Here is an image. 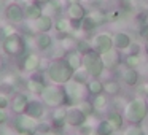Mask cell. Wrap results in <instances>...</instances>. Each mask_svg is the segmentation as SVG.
Here are the masks:
<instances>
[{
    "mask_svg": "<svg viewBox=\"0 0 148 135\" xmlns=\"http://www.w3.org/2000/svg\"><path fill=\"white\" fill-rule=\"evenodd\" d=\"M45 135H59V132H54V130H49L48 134H45Z\"/></svg>",
    "mask_w": 148,
    "mask_h": 135,
    "instance_id": "49",
    "label": "cell"
},
{
    "mask_svg": "<svg viewBox=\"0 0 148 135\" xmlns=\"http://www.w3.org/2000/svg\"><path fill=\"white\" fill-rule=\"evenodd\" d=\"M67 14H69V19H72V21H81L88 14V11L83 3L77 2V3H69Z\"/></svg>",
    "mask_w": 148,
    "mask_h": 135,
    "instance_id": "17",
    "label": "cell"
},
{
    "mask_svg": "<svg viewBox=\"0 0 148 135\" xmlns=\"http://www.w3.org/2000/svg\"><path fill=\"white\" fill-rule=\"evenodd\" d=\"M3 51L8 56H14V57H23L26 56V40L21 38L18 33L10 37H5L3 45H2Z\"/></svg>",
    "mask_w": 148,
    "mask_h": 135,
    "instance_id": "5",
    "label": "cell"
},
{
    "mask_svg": "<svg viewBox=\"0 0 148 135\" xmlns=\"http://www.w3.org/2000/svg\"><path fill=\"white\" fill-rule=\"evenodd\" d=\"M37 119L27 116L26 113L23 115H18L16 121H14V129L16 130H30V132H35L37 130Z\"/></svg>",
    "mask_w": 148,
    "mask_h": 135,
    "instance_id": "11",
    "label": "cell"
},
{
    "mask_svg": "<svg viewBox=\"0 0 148 135\" xmlns=\"http://www.w3.org/2000/svg\"><path fill=\"white\" fill-rule=\"evenodd\" d=\"M75 49L83 56V54H86V52H89L91 49H92V46H91V42H86V40H78L77 48H75Z\"/></svg>",
    "mask_w": 148,
    "mask_h": 135,
    "instance_id": "36",
    "label": "cell"
},
{
    "mask_svg": "<svg viewBox=\"0 0 148 135\" xmlns=\"http://www.w3.org/2000/svg\"><path fill=\"white\" fill-rule=\"evenodd\" d=\"M138 35L142 37V38H145V40H148V22L147 24H142L140 26V29H138Z\"/></svg>",
    "mask_w": 148,
    "mask_h": 135,
    "instance_id": "42",
    "label": "cell"
},
{
    "mask_svg": "<svg viewBox=\"0 0 148 135\" xmlns=\"http://www.w3.org/2000/svg\"><path fill=\"white\" fill-rule=\"evenodd\" d=\"M73 72L75 70L65 62V59H56L49 64L46 75L54 84H65L73 78Z\"/></svg>",
    "mask_w": 148,
    "mask_h": 135,
    "instance_id": "1",
    "label": "cell"
},
{
    "mask_svg": "<svg viewBox=\"0 0 148 135\" xmlns=\"http://www.w3.org/2000/svg\"><path fill=\"white\" fill-rule=\"evenodd\" d=\"M86 89H88V92L92 94V95L102 94L103 92V83L99 80V78H91V80H88V83H86Z\"/></svg>",
    "mask_w": 148,
    "mask_h": 135,
    "instance_id": "27",
    "label": "cell"
},
{
    "mask_svg": "<svg viewBox=\"0 0 148 135\" xmlns=\"http://www.w3.org/2000/svg\"><path fill=\"white\" fill-rule=\"evenodd\" d=\"M88 116L81 111L78 106H72L67 110V118H65V124L70 127H81L83 124H86Z\"/></svg>",
    "mask_w": 148,
    "mask_h": 135,
    "instance_id": "9",
    "label": "cell"
},
{
    "mask_svg": "<svg viewBox=\"0 0 148 135\" xmlns=\"http://www.w3.org/2000/svg\"><path fill=\"white\" fill-rule=\"evenodd\" d=\"M53 27H54L53 18L48 16V14H45V13H43L38 19L32 21V32H37V33H48Z\"/></svg>",
    "mask_w": 148,
    "mask_h": 135,
    "instance_id": "10",
    "label": "cell"
},
{
    "mask_svg": "<svg viewBox=\"0 0 148 135\" xmlns=\"http://www.w3.org/2000/svg\"><path fill=\"white\" fill-rule=\"evenodd\" d=\"M78 40H75L73 35H69V33H64V38H61V48H64L65 51H72V49L77 48Z\"/></svg>",
    "mask_w": 148,
    "mask_h": 135,
    "instance_id": "30",
    "label": "cell"
},
{
    "mask_svg": "<svg viewBox=\"0 0 148 135\" xmlns=\"http://www.w3.org/2000/svg\"><path fill=\"white\" fill-rule=\"evenodd\" d=\"M5 14H7L8 21L11 24H19L24 21V10L19 7L18 3H10L7 8H5Z\"/></svg>",
    "mask_w": 148,
    "mask_h": 135,
    "instance_id": "15",
    "label": "cell"
},
{
    "mask_svg": "<svg viewBox=\"0 0 148 135\" xmlns=\"http://www.w3.org/2000/svg\"><path fill=\"white\" fill-rule=\"evenodd\" d=\"M145 52H147V56H148V40H147V46H145Z\"/></svg>",
    "mask_w": 148,
    "mask_h": 135,
    "instance_id": "51",
    "label": "cell"
},
{
    "mask_svg": "<svg viewBox=\"0 0 148 135\" xmlns=\"http://www.w3.org/2000/svg\"><path fill=\"white\" fill-rule=\"evenodd\" d=\"M148 116V103L142 97L131 99L124 106V118L131 124H140Z\"/></svg>",
    "mask_w": 148,
    "mask_h": 135,
    "instance_id": "2",
    "label": "cell"
},
{
    "mask_svg": "<svg viewBox=\"0 0 148 135\" xmlns=\"http://www.w3.org/2000/svg\"><path fill=\"white\" fill-rule=\"evenodd\" d=\"M119 16H121V10H113L110 13H107V19L108 21H116Z\"/></svg>",
    "mask_w": 148,
    "mask_h": 135,
    "instance_id": "41",
    "label": "cell"
},
{
    "mask_svg": "<svg viewBox=\"0 0 148 135\" xmlns=\"http://www.w3.org/2000/svg\"><path fill=\"white\" fill-rule=\"evenodd\" d=\"M113 48L119 52H124L129 49V46L132 45V38L126 32H116L113 33Z\"/></svg>",
    "mask_w": 148,
    "mask_h": 135,
    "instance_id": "12",
    "label": "cell"
},
{
    "mask_svg": "<svg viewBox=\"0 0 148 135\" xmlns=\"http://www.w3.org/2000/svg\"><path fill=\"white\" fill-rule=\"evenodd\" d=\"M42 14H43V8H42L40 3H30V5H27L26 10H24V16H26L29 21L38 19Z\"/></svg>",
    "mask_w": 148,
    "mask_h": 135,
    "instance_id": "22",
    "label": "cell"
},
{
    "mask_svg": "<svg viewBox=\"0 0 148 135\" xmlns=\"http://www.w3.org/2000/svg\"><path fill=\"white\" fill-rule=\"evenodd\" d=\"M88 76H89V73L86 72V68H84V67H80L78 70L73 72V78H72V80L77 81V83L86 84V83H88Z\"/></svg>",
    "mask_w": 148,
    "mask_h": 135,
    "instance_id": "35",
    "label": "cell"
},
{
    "mask_svg": "<svg viewBox=\"0 0 148 135\" xmlns=\"http://www.w3.org/2000/svg\"><path fill=\"white\" fill-rule=\"evenodd\" d=\"M24 113H26L27 116H30V118H34V119H40L45 115V105H43L42 102H38V100H29Z\"/></svg>",
    "mask_w": 148,
    "mask_h": 135,
    "instance_id": "16",
    "label": "cell"
},
{
    "mask_svg": "<svg viewBox=\"0 0 148 135\" xmlns=\"http://www.w3.org/2000/svg\"><path fill=\"white\" fill-rule=\"evenodd\" d=\"M10 106V100H8V97L5 95H0V108H8Z\"/></svg>",
    "mask_w": 148,
    "mask_h": 135,
    "instance_id": "44",
    "label": "cell"
},
{
    "mask_svg": "<svg viewBox=\"0 0 148 135\" xmlns=\"http://www.w3.org/2000/svg\"><path fill=\"white\" fill-rule=\"evenodd\" d=\"M112 2H123V0H112Z\"/></svg>",
    "mask_w": 148,
    "mask_h": 135,
    "instance_id": "52",
    "label": "cell"
},
{
    "mask_svg": "<svg viewBox=\"0 0 148 135\" xmlns=\"http://www.w3.org/2000/svg\"><path fill=\"white\" fill-rule=\"evenodd\" d=\"M40 95H42L45 105L51 106V108H58V106L69 105L67 94H65L64 87H61V86H46Z\"/></svg>",
    "mask_w": 148,
    "mask_h": 135,
    "instance_id": "3",
    "label": "cell"
},
{
    "mask_svg": "<svg viewBox=\"0 0 148 135\" xmlns=\"http://www.w3.org/2000/svg\"><path fill=\"white\" fill-rule=\"evenodd\" d=\"M83 67L86 68V72L89 73L91 78H99L103 73V70H105V65L102 62V56L99 52H96L94 49L83 54Z\"/></svg>",
    "mask_w": 148,
    "mask_h": 135,
    "instance_id": "4",
    "label": "cell"
},
{
    "mask_svg": "<svg viewBox=\"0 0 148 135\" xmlns=\"http://www.w3.org/2000/svg\"><path fill=\"white\" fill-rule=\"evenodd\" d=\"M64 91L67 94V99H69V105H73V103H78L80 100H83L86 97V87L84 84L77 83V81L70 80L69 83L64 84Z\"/></svg>",
    "mask_w": 148,
    "mask_h": 135,
    "instance_id": "7",
    "label": "cell"
},
{
    "mask_svg": "<svg viewBox=\"0 0 148 135\" xmlns=\"http://www.w3.org/2000/svg\"><path fill=\"white\" fill-rule=\"evenodd\" d=\"M3 13V3H0V14Z\"/></svg>",
    "mask_w": 148,
    "mask_h": 135,
    "instance_id": "50",
    "label": "cell"
},
{
    "mask_svg": "<svg viewBox=\"0 0 148 135\" xmlns=\"http://www.w3.org/2000/svg\"><path fill=\"white\" fill-rule=\"evenodd\" d=\"M118 54H119V51H116L115 48H113L112 51L102 54V62H103V65H105V68H113L115 65H118V62H119Z\"/></svg>",
    "mask_w": 148,
    "mask_h": 135,
    "instance_id": "25",
    "label": "cell"
},
{
    "mask_svg": "<svg viewBox=\"0 0 148 135\" xmlns=\"http://www.w3.org/2000/svg\"><path fill=\"white\" fill-rule=\"evenodd\" d=\"M77 106H78V108H80L81 111L84 113V115L88 116V118H89V116H92V115H94V111H96V110H94L92 102H91V100H88V99L80 100V102L77 103Z\"/></svg>",
    "mask_w": 148,
    "mask_h": 135,
    "instance_id": "33",
    "label": "cell"
},
{
    "mask_svg": "<svg viewBox=\"0 0 148 135\" xmlns=\"http://www.w3.org/2000/svg\"><path fill=\"white\" fill-rule=\"evenodd\" d=\"M35 46L42 51H48L49 48H53V38L48 33H38L35 37Z\"/></svg>",
    "mask_w": 148,
    "mask_h": 135,
    "instance_id": "24",
    "label": "cell"
},
{
    "mask_svg": "<svg viewBox=\"0 0 148 135\" xmlns=\"http://www.w3.org/2000/svg\"><path fill=\"white\" fill-rule=\"evenodd\" d=\"M147 68H148V64H147Z\"/></svg>",
    "mask_w": 148,
    "mask_h": 135,
    "instance_id": "55",
    "label": "cell"
},
{
    "mask_svg": "<svg viewBox=\"0 0 148 135\" xmlns=\"http://www.w3.org/2000/svg\"><path fill=\"white\" fill-rule=\"evenodd\" d=\"M48 2H51V0H35V3H40V5H46Z\"/></svg>",
    "mask_w": 148,
    "mask_h": 135,
    "instance_id": "48",
    "label": "cell"
},
{
    "mask_svg": "<svg viewBox=\"0 0 148 135\" xmlns=\"http://www.w3.org/2000/svg\"><path fill=\"white\" fill-rule=\"evenodd\" d=\"M103 92L107 95H118L121 92V86H119V83L116 80H107L103 83Z\"/></svg>",
    "mask_w": 148,
    "mask_h": 135,
    "instance_id": "29",
    "label": "cell"
},
{
    "mask_svg": "<svg viewBox=\"0 0 148 135\" xmlns=\"http://www.w3.org/2000/svg\"><path fill=\"white\" fill-rule=\"evenodd\" d=\"M123 81H124V84H127L129 87H135L138 83V72L137 68H126L124 72H123Z\"/></svg>",
    "mask_w": 148,
    "mask_h": 135,
    "instance_id": "20",
    "label": "cell"
},
{
    "mask_svg": "<svg viewBox=\"0 0 148 135\" xmlns=\"http://www.w3.org/2000/svg\"><path fill=\"white\" fill-rule=\"evenodd\" d=\"M3 2H5V0H0V3H3Z\"/></svg>",
    "mask_w": 148,
    "mask_h": 135,
    "instance_id": "53",
    "label": "cell"
},
{
    "mask_svg": "<svg viewBox=\"0 0 148 135\" xmlns=\"http://www.w3.org/2000/svg\"><path fill=\"white\" fill-rule=\"evenodd\" d=\"M100 0H80V3H83L84 7H94V5H97Z\"/></svg>",
    "mask_w": 148,
    "mask_h": 135,
    "instance_id": "45",
    "label": "cell"
},
{
    "mask_svg": "<svg viewBox=\"0 0 148 135\" xmlns=\"http://www.w3.org/2000/svg\"><path fill=\"white\" fill-rule=\"evenodd\" d=\"M27 102H29V99H27L26 94H16L13 97V102H11V108H13V111L16 115H23L26 111Z\"/></svg>",
    "mask_w": 148,
    "mask_h": 135,
    "instance_id": "19",
    "label": "cell"
},
{
    "mask_svg": "<svg viewBox=\"0 0 148 135\" xmlns=\"http://www.w3.org/2000/svg\"><path fill=\"white\" fill-rule=\"evenodd\" d=\"M26 87L29 92L32 94H42L43 89L46 87V84L43 83V80H40L38 76L37 78H29V80L26 81Z\"/></svg>",
    "mask_w": 148,
    "mask_h": 135,
    "instance_id": "23",
    "label": "cell"
},
{
    "mask_svg": "<svg viewBox=\"0 0 148 135\" xmlns=\"http://www.w3.org/2000/svg\"><path fill=\"white\" fill-rule=\"evenodd\" d=\"M7 121H8V115H7V111H5L3 108H0V125L7 124Z\"/></svg>",
    "mask_w": 148,
    "mask_h": 135,
    "instance_id": "43",
    "label": "cell"
},
{
    "mask_svg": "<svg viewBox=\"0 0 148 135\" xmlns=\"http://www.w3.org/2000/svg\"><path fill=\"white\" fill-rule=\"evenodd\" d=\"M107 121L110 122V125H112L113 130L118 132V130H121L123 124H124V116H123L119 111H110L108 116H107Z\"/></svg>",
    "mask_w": 148,
    "mask_h": 135,
    "instance_id": "21",
    "label": "cell"
},
{
    "mask_svg": "<svg viewBox=\"0 0 148 135\" xmlns=\"http://www.w3.org/2000/svg\"><path fill=\"white\" fill-rule=\"evenodd\" d=\"M138 8L140 11H148V0H138Z\"/></svg>",
    "mask_w": 148,
    "mask_h": 135,
    "instance_id": "46",
    "label": "cell"
},
{
    "mask_svg": "<svg viewBox=\"0 0 148 135\" xmlns=\"http://www.w3.org/2000/svg\"><path fill=\"white\" fill-rule=\"evenodd\" d=\"M107 21L108 19H107L105 11H100V10L91 11V13H88L86 16L80 21V30H83V32H91V30L103 26Z\"/></svg>",
    "mask_w": 148,
    "mask_h": 135,
    "instance_id": "6",
    "label": "cell"
},
{
    "mask_svg": "<svg viewBox=\"0 0 148 135\" xmlns=\"http://www.w3.org/2000/svg\"><path fill=\"white\" fill-rule=\"evenodd\" d=\"M96 132H97V135H113L115 134V130L112 129V125H110V122L107 119L99 121V124L96 125Z\"/></svg>",
    "mask_w": 148,
    "mask_h": 135,
    "instance_id": "31",
    "label": "cell"
},
{
    "mask_svg": "<svg viewBox=\"0 0 148 135\" xmlns=\"http://www.w3.org/2000/svg\"><path fill=\"white\" fill-rule=\"evenodd\" d=\"M23 62H21V68H23L24 72H30V73H34V72H37L40 68V64H42V61H40V57L37 54H34V52H29V54L23 56Z\"/></svg>",
    "mask_w": 148,
    "mask_h": 135,
    "instance_id": "14",
    "label": "cell"
},
{
    "mask_svg": "<svg viewBox=\"0 0 148 135\" xmlns=\"http://www.w3.org/2000/svg\"><path fill=\"white\" fill-rule=\"evenodd\" d=\"M14 2H19V0H14Z\"/></svg>",
    "mask_w": 148,
    "mask_h": 135,
    "instance_id": "54",
    "label": "cell"
},
{
    "mask_svg": "<svg viewBox=\"0 0 148 135\" xmlns=\"http://www.w3.org/2000/svg\"><path fill=\"white\" fill-rule=\"evenodd\" d=\"M65 118H67V108L65 106H58V108L53 111L51 116V127L56 132H59L61 129H64L65 125Z\"/></svg>",
    "mask_w": 148,
    "mask_h": 135,
    "instance_id": "13",
    "label": "cell"
},
{
    "mask_svg": "<svg viewBox=\"0 0 148 135\" xmlns=\"http://www.w3.org/2000/svg\"><path fill=\"white\" fill-rule=\"evenodd\" d=\"M16 92V84L14 83H8V81H2L0 83V95L10 97Z\"/></svg>",
    "mask_w": 148,
    "mask_h": 135,
    "instance_id": "34",
    "label": "cell"
},
{
    "mask_svg": "<svg viewBox=\"0 0 148 135\" xmlns=\"http://www.w3.org/2000/svg\"><path fill=\"white\" fill-rule=\"evenodd\" d=\"M35 132H30V130H18V135H34Z\"/></svg>",
    "mask_w": 148,
    "mask_h": 135,
    "instance_id": "47",
    "label": "cell"
},
{
    "mask_svg": "<svg viewBox=\"0 0 148 135\" xmlns=\"http://www.w3.org/2000/svg\"><path fill=\"white\" fill-rule=\"evenodd\" d=\"M46 7L49 8L51 14H58L59 11H61L62 5H61V0H51V2H48V3H46Z\"/></svg>",
    "mask_w": 148,
    "mask_h": 135,
    "instance_id": "38",
    "label": "cell"
},
{
    "mask_svg": "<svg viewBox=\"0 0 148 135\" xmlns=\"http://www.w3.org/2000/svg\"><path fill=\"white\" fill-rule=\"evenodd\" d=\"M123 135H145V130L138 124H131L124 130V134H123Z\"/></svg>",
    "mask_w": 148,
    "mask_h": 135,
    "instance_id": "37",
    "label": "cell"
},
{
    "mask_svg": "<svg viewBox=\"0 0 148 135\" xmlns=\"http://www.w3.org/2000/svg\"><path fill=\"white\" fill-rule=\"evenodd\" d=\"M91 102H92L94 110H96V111H103V110L107 108V105H108V97H107L105 92H102V94L94 95Z\"/></svg>",
    "mask_w": 148,
    "mask_h": 135,
    "instance_id": "28",
    "label": "cell"
},
{
    "mask_svg": "<svg viewBox=\"0 0 148 135\" xmlns=\"http://www.w3.org/2000/svg\"><path fill=\"white\" fill-rule=\"evenodd\" d=\"M54 29L59 33H70L73 32V26H72V19L69 18H59L54 24Z\"/></svg>",
    "mask_w": 148,
    "mask_h": 135,
    "instance_id": "26",
    "label": "cell"
},
{
    "mask_svg": "<svg viewBox=\"0 0 148 135\" xmlns=\"http://www.w3.org/2000/svg\"><path fill=\"white\" fill-rule=\"evenodd\" d=\"M2 32H3L5 37H10V35H14V33H16V29L13 27V24H8V26L2 27Z\"/></svg>",
    "mask_w": 148,
    "mask_h": 135,
    "instance_id": "40",
    "label": "cell"
},
{
    "mask_svg": "<svg viewBox=\"0 0 148 135\" xmlns=\"http://www.w3.org/2000/svg\"><path fill=\"white\" fill-rule=\"evenodd\" d=\"M123 62H124L126 68H137L142 64V56L140 54H127Z\"/></svg>",
    "mask_w": 148,
    "mask_h": 135,
    "instance_id": "32",
    "label": "cell"
},
{
    "mask_svg": "<svg viewBox=\"0 0 148 135\" xmlns=\"http://www.w3.org/2000/svg\"><path fill=\"white\" fill-rule=\"evenodd\" d=\"M91 46H92L94 51L102 56V54H105V52H108L113 49V38L108 32L97 33V35H94L92 40H91Z\"/></svg>",
    "mask_w": 148,
    "mask_h": 135,
    "instance_id": "8",
    "label": "cell"
},
{
    "mask_svg": "<svg viewBox=\"0 0 148 135\" xmlns=\"http://www.w3.org/2000/svg\"><path fill=\"white\" fill-rule=\"evenodd\" d=\"M65 62L70 65L73 70H78L80 67H83V56L77 51V49H72V51H67L64 56Z\"/></svg>",
    "mask_w": 148,
    "mask_h": 135,
    "instance_id": "18",
    "label": "cell"
},
{
    "mask_svg": "<svg viewBox=\"0 0 148 135\" xmlns=\"http://www.w3.org/2000/svg\"><path fill=\"white\" fill-rule=\"evenodd\" d=\"M51 122H38V124H37V130L35 132H38V134H48L49 130H51Z\"/></svg>",
    "mask_w": 148,
    "mask_h": 135,
    "instance_id": "39",
    "label": "cell"
}]
</instances>
